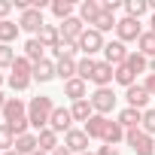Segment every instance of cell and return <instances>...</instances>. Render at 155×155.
Listing matches in <instances>:
<instances>
[{
    "label": "cell",
    "mask_w": 155,
    "mask_h": 155,
    "mask_svg": "<svg viewBox=\"0 0 155 155\" xmlns=\"http://www.w3.org/2000/svg\"><path fill=\"white\" fill-rule=\"evenodd\" d=\"M52 113H55V101H52V97L40 94V97H31V101H28V119H31V128H34L37 134L49 128Z\"/></svg>",
    "instance_id": "cell-1"
},
{
    "label": "cell",
    "mask_w": 155,
    "mask_h": 155,
    "mask_svg": "<svg viewBox=\"0 0 155 155\" xmlns=\"http://www.w3.org/2000/svg\"><path fill=\"white\" fill-rule=\"evenodd\" d=\"M125 140H128V146H131L134 155H155V137H149L146 131L134 128V131L125 134Z\"/></svg>",
    "instance_id": "cell-2"
},
{
    "label": "cell",
    "mask_w": 155,
    "mask_h": 155,
    "mask_svg": "<svg viewBox=\"0 0 155 155\" xmlns=\"http://www.w3.org/2000/svg\"><path fill=\"white\" fill-rule=\"evenodd\" d=\"M116 37H119V43H137L140 37H143V25L137 21V18H119V25H116Z\"/></svg>",
    "instance_id": "cell-3"
},
{
    "label": "cell",
    "mask_w": 155,
    "mask_h": 155,
    "mask_svg": "<svg viewBox=\"0 0 155 155\" xmlns=\"http://www.w3.org/2000/svg\"><path fill=\"white\" fill-rule=\"evenodd\" d=\"M104 34H97L94 28H85V34L79 37V52H82V58H91V55H97V52H104Z\"/></svg>",
    "instance_id": "cell-4"
},
{
    "label": "cell",
    "mask_w": 155,
    "mask_h": 155,
    "mask_svg": "<svg viewBox=\"0 0 155 155\" xmlns=\"http://www.w3.org/2000/svg\"><path fill=\"white\" fill-rule=\"evenodd\" d=\"M88 101H91V107H94L97 116H110L116 110V91L113 88H94V94Z\"/></svg>",
    "instance_id": "cell-5"
},
{
    "label": "cell",
    "mask_w": 155,
    "mask_h": 155,
    "mask_svg": "<svg viewBox=\"0 0 155 155\" xmlns=\"http://www.w3.org/2000/svg\"><path fill=\"white\" fill-rule=\"evenodd\" d=\"M91 82H94L97 88H113V82H116V67L107 64V61H97V64H94V73H91Z\"/></svg>",
    "instance_id": "cell-6"
},
{
    "label": "cell",
    "mask_w": 155,
    "mask_h": 155,
    "mask_svg": "<svg viewBox=\"0 0 155 155\" xmlns=\"http://www.w3.org/2000/svg\"><path fill=\"white\" fill-rule=\"evenodd\" d=\"M18 28L37 37V34L46 28V21H43V12H40V9H34V6H31V9H25V12H21V18H18Z\"/></svg>",
    "instance_id": "cell-7"
},
{
    "label": "cell",
    "mask_w": 155,
    "mask_h": 155,
    "mask_svg": "<svg viewBox=\"0 0 155 155\" xmlns=\"http://www.w3.org/2000/svg\"><path fill=\"white\" fill-rule=\"evenodd\" d=\"M64 146H67L73 155H82V152H88V134H85L82 128H73V131L64 134Z\"/></svg>",
    "instance_id": "cell-8"
},
{
    "label": "cell",
    "mask_w": 155,
    "mask_h": 155,
    "mask_svg": "<svg viewBox=\"0 0 155 155\" xmlns=\"http://www.w3.org/2000/svg\"><path fill=\"white\" fill-rule=\"evenodd\" d=\"M125 101H128V107H134V110H149V101H152V94L143 88V85H131V88H125Z\"/></svg>",
    "instance_id": "cell-9"
},
{
    "label": "cell",
    "mask_w": 155,
    "mask_h": 155,
    "mask_svg": "<svg viewBox=\"0 0 155 155\" xmlns=\"http://www.w3.org/2000/svg\"><path fill=\"white\" fill-rule=\"evenodd\" d=\"M18 119H28V104L21 97H9L6 107H3V125H12Z\"/></svg>",
    "instance_id": "cell-10"
},
{
    "label": "cell",
    "mask_w": 155,
    "mask_h": 155,
    "mask_svg": "<svg viewBox=\"0 0 155 155\" xmlns=\"http://www.w3.org/2000/svg\"><path fill=\"white\" fill-rule=\"evenodd\" d=\"M58 31H61V40H73V43H79V37L85 34V21H82L79 15H73V18L61 21Z\"/></svg>",
    "instance_id": "cell-11"
},
{
    "label": "cell",
    "mask_w": 155,
    "mask_h": 155,
    "mask_svg": "<svg viewBox=\"0 0 155 155\" xmlns=\"http://www.w3.org/2000/svg\"><path fill=\"white\" fill-rule=\"evenodd\" d=\"M128 49H125V43H119V40H113V43H107L104 46V61L107 64H113V67H119V64H125L128 61Z\"/></svg>",
    "instance_id": "cell-12"
},
{
    "label": "cell",
    "mask_w": 155,
    "mask_h": 155,
    "mask_svg": "<svg viewBox=\"0 0 155 155\" xmlns=\"http://www.w3.org/2000/svg\"><path fill=\"white\" fill-rule=\"evenodd\" d=\"M49 128H52L55 134H67V131H73V116H70V110L55 107V113H52V119H49Z\"/></svg>",
    "instance_id": "cell-13"
},
{
    "label": "cell",
    "mask_w": 155,
    "mask_h": 155,
    "mask_svg": "<svg viewBox=\"0 0 155 155\" xmlns=\"http://www.w3.org/2000/svg\"><path fill=\"white\" fill-rule=\"evenodd\" d=\"M107 128H110V119H107V116H97V113H94V116H91V119L85 122V128H82V131L88 134V140H104Z\"/></svg>",
    "instance_id": "cell-14"
},
{
    "label": "cell",
    "mask_w": 155,
    "mask_h": 155,
    "mask_svg": "<svg viewBox=\"0 0 155 155\" xmlns=\"http://www.w3.org/2000/svg\"><path fill=\"white\" fill-rule=\"evenodd\" d=\"M64 97H70L73 104H76V101H85V97H88V85H85V79H79V76H76V79L64 82Z\"/></svg>",
    "instance_id": "cell-15"
},
{
    "label": "cell",
    "mask_w": 155,
    "mask_h": 155,
    "mask_svg": "<svg viewBox=\"0 0 155 155\" xmlns=\"http://www.w3.org/2000/svg\"><path fill=\"white\" fill-rule=\"evenodd\" d=\"M116 122H119L125 131H134V128H140V122H143V113H140V110H134V107H125V110L116 116Z\"/></svg>",
    "instance_id": "cell-16"
},
{
    "label": "cell",
    "mask_w": 155,
    "mask_h": 155,
    "mask_svg": "<svg viewBox=\"0 0 155 155\" xmlns=\"http://www.w3.org/2000/svg\"><path fill=\"white\" fill-rule=\"evenodd\" d=\"M37 149H40V137H37L34 131H28V134L15 137V152H21V155H34Z\"/></svg>",
    "instance_id": "cell-17"
},
{
    "label": "cell",
    "mask_w": 155,
    "mask_h": 155,
    "mask_svg": "<svg viewBox=\"0 0 155 155\" xmlns=\"http://www.w3.org/2000/svg\"><path fill=\"white\" fill-rule=\"evenodd\" d=\"M55 61H49V58H43L40 64H34V82H52L55 79Z\"/></svg>",
    "instance_id": "cell-18"
},
{
    "label": "cell",
    "mask_w": 155,
    "mask_h": 155,
    "mask_svg": "<svg viewBox=\"0 0 155 155\" xmlns=\"http://www.w3.org/2000/svg\"><path fill=\"white\" fill-rule=\"evenodd\" d=\"M70 116H73V122H82V125H85V122L94 116V107H91V101H88V97H85V101H76V104L70 107Z\"/></svg>",
    "instance_id": "cell-19"
},
{
    "label": "cell",
    "mask_w": 155,
    "mask_h": 155,
    "mask_svg": "<svg viewBox=\"0 0 155 155\" xmlns=\"http://www.w3.org/2000/svg\"><path fill=\"white\" fill-rule=\"evenodd\" d=\"M18 34H21V28H18L15 21H9V18L0 21V46H12Z\"/></svg>",
    "instance_id": "cell-20"
},
{
    "label": "cell",
    "mask_w": 155,
    "mask_h": 155,
    "mask_svg": "<svg viewBox=\"0 0 155 155\" xmlns=\"http://www.w3.org/2000/svg\"><path fill=\"white\" fill-rule=\"evenodd\" d=\"M55 73L61 76L64 82L76 79V58H58V61H55Z\"/></svg>",
    "instance_id": "cell-21"
},
{
    "label": "cell",
    "mask_w": 155,
    "mask_h": 155,
    "mask_svg": "<svg viewBox=\"0 0 155 155\" xmlns=\"http://www.w3.org/2000/svg\"><path fill=\"white\" fill-rule=\"evenodd\" d=\"M37 40H40L46 49H55V46L61 43V31H58V25H46V28L37 34Z\"/></svg>",
    "instance_id": "cell-22"
},
{
    "label": "cell",
    "mask_w": 155,
    "mask_h": 155,
    "mask_svg": "<svg viewBox=\"0 0 155 155\" xmlns=\"http://www.w3.org/2000/svg\"><path fill=\"white\" fill-rule=\"evenodd\" d=\"M97 15H101V3H97V0H85V3L79 6V18H82L88 28L94 25V18H97Z\"/></svg>",
    "instance_id": "cell-23"
},
{
    "label": "cell",
    "mask_w": 155,
    "mask_h": 155,
    "mask_svg": "<svg viewBox=\"0 0 155 155\" xmlns=\"http://www.w3.org/2000/svg\"><path fill=\"white\" fill-rule=\"evenodd\" d=\"M43 52H46V46L37 40V37H31L28 43H25V58L28 61H34V64H40L43 61Z\"/></svg>",
    "instance_id": "cell-24"
},
{
    "label": "cell",
    "mask_w": 155,
    "mask_h": 155,
    "mask_svg": "<svg viewBox=\"0 0 155 155\" xmlns=\"http://www.w3.org/2000/svg\"><path fill=\"white\" fill-rule=\"evenodd\" d=\"M137 52L146 58H155V31H143V37L137 40Z\"/></svg>",
    "instance_id": "cell-25"
},
{
    "label": "cell",
    "mask_w": 155,
    "mask_h": 155,
    "mask_svg": "<svg viewBox=\"0 0 155 155\" xmlns=\"http://www.w3.org/2000/svg\"><path fill=\"white\" fill-rule=\"evenodd\" d=\"M116 25H119V18H116V15H110V12H104V9H101V15H97V18H94V25H91V28H94V31H97V34H107V31H116Z\"/></svg>",
    "instance_id": "cell-26"
},
{
    "label": "cell",
    "mask_w": 155,
    "mask_h": 155,
    "mask_svg": "<svg viewBox=\"0 0 155 155\" xmlns=\"http://www.w3.org/2000/svg\"><path fill=\"white\" fill-rule=\"evenodd\" d=\"M125 64L131 67V73H134V76H137V73H149V58H146V55H140V52H131Z\"/></svg>",
    "instance_id": "cell-27"
},
{
    "label": "cell",
    "mask_w": 155,
    "mask_h": 155,
    "mask_svg": "<svg viewBox=\"0 0 155 155\" xmlns=\"http://www.w3.org/2000/svg\"><path fill=\"white\" fill-rule=\"evenodd\" d=\"M125 134H128V131H125L119 122H110V128H107V134H104V143H107V146H119V143L125 140Z\"/></svg>",
    "instance_id": "cell-28"
},
{
    "label": "cell",
    "mask_w": 155,
    "mask_h": 155,
    "mask_svg": "<svg viewBox=\"0 0 155 155\" xmlns=\"http://www.w3.org/2000/svg\"><path fill=\"white\" fill-rule=\"evenodd\" d=\"M37 137H40V149H43V152H49V155H52V152H55V149L61 146V143H58V134H55L52 128H46V131H40Z\"/></svg>",
    "instance_id": "cell-29"
},
{
    "label": "cell",
    "mask_w": 155,
    "mask_h": 155,
    "mask_svg": "<svg viewBox=\"0 0 155 155\" xmlns=\"http://www.w3.org/2000/svg\"><path fill=\"white\" fill-rule=\"evenodd\" d=\"M125 12H128V18L140 21V15L149 12V0H125Z\"/></svg>",
    "instance_id": "cell-30"
},
{
    "label": "cell",
    "mask_w": 155,
    "mask_h": 155,
    "mask_svg": "<svg viewBox=\"0 0 155 155\" xmlns=\"http://www.w3.org/2000/svg\"><path fill=\"white\" fill-rule=\"evenodd\" d=\"M52 12H55V18H61V21H67V18H73V0H52Z\"/></svg>",
    "instance_id": "cell-31"
},
{
    "label": "cell",
    "mask_w": 155,
    "mask_h": 155,
    "mask_svg": "<svg viewBox=\"0 0 155 155\" xmlns=\"http://www.w3.org/2000/svg\"><path fill=\"white\" fill-rule=\"evenodd\" d=\"M94 58H79L76 61V76H79V79H85V82H91V73H94Z\"/></svg>",
    "instance_id": "cell-32"
},
{
    "label": "cell",
    "mask_w": 155,
    "mask_h": 155,
    "mask_svg": "<svg viewBox=\"0 0 155 155\" xmlns=\"http://www.w3.org/2000/svg\"><path fill=\"white\" fill-rule=\"evenodd\" d=\"M116 82H119V85H125V88H131V85H137V76L131 73V67H128V64H119V67H116Z\"/></svg>",
    "instance_id": "cell-33"
},
{
    "label": "cell",
    "mask_w": 155,
    "mask_h": 155,
    "mask_svg": "<svg viewBox=\"0 0 155 155\" xmlns=\"http://www.w3.org/2000/svg\"><path fill=\"white\" fill-rule=\"evenodd\" d=\"M31 82H34V76H15V73H9V79H6V85L12 91H28Z\"/></svg>",
    "instance_id": "cell-34"
},
{
    "label": "cell",
    "mask_w": 155,
    "mask_h": 155,
    "mask_svg": "<svg viewBox=\"0 0 155 155\" xmlns=\"http://www.w3.org/2000/svg\"><path fill=\"white\" fill-rule=\"evenodd\" d=\"M12 73L15 76H34V61H28L25 55H18L15 64H12Z\"/></svg>",
    "instance_id": "cell-35"
},
{
    "label": "cell",
    "mask_w": 155,
    "mask_h": 155,
    "mask_svg": "<svg viewBox=\"0 0 155 155\" xmlns=\"http://www.w3.org/2000/svg\"><path fill=\"white\" fill-rule=\"evenodd\" d=\"M9 149H15V134L0 122V152H9Z\"/></svg>",
    "instance_id": "cell-36"
},
{
    "label": "cell",
    "mask_w": 155,
    "mask_h": 155,
    "mask_svg": "<svg viewBox=\"0 0 155 155\" xmlns=\"http://www.w3.org/2000/svg\"><path fill=\"white\" fill-rule=\"evenodd\" d=\"M15 58H18V55H15V49H12V46H0V70H6V67L12 70Z\"/></svg>",
    "instance_id": "cell-37"
},
{
    "label": "cell",
    "mask_w": 155,
    "mask_h": 155,
    "mask_svg": "<svg viewBox=\"0 0 155 155\" xmlns=\"http://www.w3.org/2000/svg\"><path fill=\"white\" fill-rule=\"evenodd\" d=\"M140 131H146L149 137H155V110H143V122H140Z\"/></svg>",
    "instance_id": "cell-38"
},
{
    "label": "cell",
    "mask_w": 155,
    "mask_h": 155,
    "mask_svg": "<svg viewBox=\"0 0 155 155\" xmlns=\"http://www.w3.org/2000/svg\"><path fill=\"white\" fill-rule=\"evenodd\" d=\"M101 9H104V12H110V15H116V12L122 9V3H119V0H104Z\"/></svg>",
    "instance_id": "cell-39"
},
{
    "label": "cell",
    "mask_w": 155,
    "mask_h": 155,
    "mask_svg": "<svg viewBox=\"0 0 155 155\" xmlns=\"http://www.w3.org/2000/svg\"><path fill=\"white\" fill-rule=\"evenodd\" d=\"M143 88H146V91H149V94L155 97V73H149L146 79H143Z\"/></svg>",
    "instance_id": "cell-40"
},
{
    "label": "cell",
    "mask_w": 155,
    "mask_h": 155,
    "mask_svg": "<svg viewBox=\"0 0 155 155\" xmlns=\"http://www.w3.org/2000/svg\"><path fill=\"white\" fill-rule=\"evenodd\" d=\"M9 12H12V3H9V0H0V21H3Z\"/></svg>",
    "instance_id": "cell-41"
},
{
    "label": "cell",
    "mask_w": 155,
    "mask_h": 155,
    "mask_svg": "<svg viewBox=\"0 0 155 155\" xmlns=\"http://www.w3.org/2000/svg\"><path fill=\"white\" fill-rule=\"evenodd\" d=\"M97 155H119V149H116V146H107V143H104V146L97 149Z\"/></svg>",
    "instance_id": "cell-42"
},
{
    "label": "cell",
    "mask_w": 155,
    "mask_h": 155,
    "mask_svg": "<svg viewBox=\"0 0 155 155\" xmlns=\"http://www.w3.org/2000/svg\"><path fill=\"white\" fill-rule=\"evenodd\" d=\"M52 155H73V152H70V149H67V146H58V149H55V152H52Z\"/></svg>",
    "instance_id": "cell-43"
},
{
    "label": "cell",
    "mask_w": 155,
    "mask_h": 155,
    "mask_svg": "<svg viewBox=\"0 0 155 155\" xmlns=\"http://www.w3.org/2000/svg\"><path fill=\"white\" fill-rule=\"evenodd\" d=\"M6 101H9V97H6L3 91H0V113H3V107H6Z\"/></svg>",
    "instance_id": "cell-44"
},
{
    "label": "cell",
    "mask_w": 155,
    "mask_h": 155,
    "mask_svg": "<svg viewBox=\"0 0 155 155\" xmlns=\"http://www.w3.org/2000/svg\"><path fill=\"white\" fill-rule=\"evenodd\" d=\"M149 73H155V58H149Z\"/></svg>",
    "instance_id": "cell-45"
},
{
    "label": "cell",
    "mask_w": 155,
    "mask_h": 155,
    "mask_svg": "<svg viewBox=\"0 0 155 155\" xmlns=\"http://www.w3.org/2000/svg\"><path fill=\"white\" fill-rule=\"evenodd\" d=\"M149 25H152V28H149V31H155V12H152V18H149Z\"/></svg>",
    "instance_id": "cell-46"
},
{
    "label": "cell",
    "mask_w": 155,
    "mask_h": 155,
    "mask_svg": "<svg viewBox=\"0 0 155 155\" xmlns=\"http://www.w3.org/2000/svg\"><path fill=\"white\" fill-rule=\"evenodd\" d=\"M149 12H155V0H149Z\"/></svg>",
    "instance_id": "cell-47"
},
{
    "label": "cell",
    "mask_w": 155,
    "mask_h": 155,
    "mask_svg": "<svg viewBox=\"0 0 155 155\" xmlns=\"http://www.w3.org/2000/svg\"><path fill=\"white\" fill-rule=\"evenodd\" d=\"M3 155H21V152H15V149H9V152H3Z\"/></svg>",
    "instance_id": "cell-48"
},
{
    "label": "cell",
    "mask_w": 155,
    "mask_h": 155,
    "mask_svg": "<svg viewBox=\"0 0 155 155\" xmlns=\"http://www.w3.org/2000/svg\"><path fill=\"white\" fill-rule=\"evenodd\" d=\"M34 155H49V152H43V149H37V152H34Z\"/></svg>",
    "instance_id": "cell-49"
},
{
    "label": "cell",
    "mask_w": 155,
    "mask_h": 155,
    "mask_svg": "<svg viewBox=\"0 0 155 155\" xmlns=\"http://www.w3.org/2000/svg\"><path fill=\"white\" fill-rule=\"evenodd\" d=\"M3 82H6V79H3V73H0V88H3Z\"/></svg>",
    "instance_id": "cell-50"
},
{
    "label": "cell",
    "mask_w": 155,
    "mask_h": 155,
    "mask_svg": "<svg viewBox=\"0 0 155 155\" xmlns=\"http://www.w3.org/2000/svg\"><path fill=\"white\" fill-rule=\"evenodd\" d=\"M82 155H97V152H82Z\"/></svg>",
    "instance_id": "cell-51"
},
{
    "label": "cell",
    "mask_w": 155,
    "mask_h": 155,
    "mask_svg": "<svg viewBox=\"0 0 155 155\" xmlns=\"http://www.w3.org/2000/svg\"><path fill=\"white\" fill-rule=\"evenodd\" d=\"M0 155H3V152H0Z\"/></svg>",
    "instance_id": "cell-52"
}]
</instances>
